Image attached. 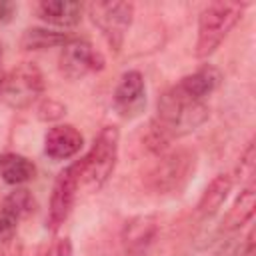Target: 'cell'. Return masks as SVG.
I'll use <instances>...</instances> for the list:
<instances>
[{"instance_id": "obj_20", "label": "cell", "mask_w": 256, "mask_h": 256, "mask_svg": "<svg viewBox=\"0 0 256 256\" xmlns=\"http://www.w3.org/2000/svg\"><path fill=\"white\" fill-rule=\"evenodd\" d=\"M242 254H244V242H242L240 238L232 236V238L224 240V242L214 250L212 256H242Z\"/></svg>"}, {"instance_id": "obj_5", "label": "cell", "mask_w": 256, "mask_h": 256, "mask_svg": "<svg viewBox=\"0 0 256 256\" xmlns=\"http://www.w3.org/2000/svg\"><path fill=\"white\" fill-rule=\"evenodd\" d=\"M196 166V156L190 150H172L160 154V160L148 174V186L156 194H168L180 190L192 176Z\"/></svg>"}, {"instance_id": "obj_7", "label": "cell", "mask_w": 256, "mask_h": 256, "mask_svg": "<svg viewBox=\"0 0 256 256\" xmlns=\"http://www.w3.org/2000/svg\"><path fill=\"white\" fill-rule=\"evenodd\" d=\"M60 72L70 80H80L104 68V56L84 38H70L58 56Z\"/></svg>"}, {"instance_id": "obj_10", "label": "cell", "mask_w": 256, "mask_h": 256, "mask_svg": "<svg viewBox=\"0 0 256 256\" xmlns=\"http://www.w3.org/2000/svg\"><path fill=\"white\" fill-rule=\"evenodd\" d=\"M156 232H158V224L154 216H138L126 222L122 232L124 256H148Z\"/></svg>"}, {"instance_id": "obj_6", "label": "cell", "mask_w": 256, "mask_h": 256, "mask_svg": "<svg viewBox=\"0 0 256 256\" xmlns=\"http://www.w3.org/2000/svg\"><path fill=\"white\" fill-rule=\"evenodd\" d=\"M78 188H80V164L74 162L66 166L54 180L52 194H50V206H48V218H46V226L50 232L56 234L62 228V224L68 220L74 208V202H76Z\"/></svg>"}, {"instance_id": "obj_18", "label": "cell", "mask_w": 256, "mask_h": 256, "mask_svg": "<svg viewBox=\"0 0 256 256\" xmlns=\"http://www.w3.org/2000/svg\"><path fill=\"white\" fill-rule=\"evenodd\" d=\"M254 174H256V150H254V140H250L236 166V180L242 184V188L254 186Z\"/></svg>"}, {"instance_id": "obj_4", "label": "cell", "mask_w": 256, "mask_h": 256, "mask_svg": "<svg viewBox=\"0 0 256 256\" xmlns=\"http://www.w3.org/2000/svg\"><path fill=\"white\" fill-rule=\"evenodd\" d=\"M88 16L92 24L100 30L102 38L110 46V50L120 52L126 32L132 26L134 18V4L122 0H108V2H92L88 4Z\"/></svg>"}, {"instance_id": "obj_19", "label": "cell", "mask_w": 256, "mask_h": 256, "mask_svg": "<svg viewBox=\"0 0 256 256\" xmlns=\"http://www.w3.org/2000/svg\"><path fill=\"white\" fill-rule=\"evenodd\" d=\"M36 114H38V118L44 120V122H54V120H60V118L66 114V106L60 104V102L54 100V98H46V100H42V102L38 104Z\"/></svg>"}, {"instance_id": "obj_24", "label": "cell", "mask_w": 256, "mask_h": 256, "mask_svg": "<svg viewBox=\"0 0 256 256\" xmlns=\"http://www.w3.org/2000/svg\"><path fill=\"white\" fill-rule=\"evenodd\" d=\"M32 256H50V248H48V246H38V248L32 252Z\"/></svg>"}, {"instance_id": "obj_1", "label": "cell", "mask_w": 256, "mask_h": 256, "mask_svg": "<svg viewBox=\"0 0 256 256\" xmlns=\"http://www.w3.org/2000/svg\"><path fill=\"white\" fill-rule=\"evenodd\" d=\"M248 8L246 2H210L198 16V36H196V48L194 54L198 58L212 56L218 46L224 42V38L230 34V30L238 24L244 10Z\"/></svg>"}, {"instance_id": "obj_2", "label": "cell", "mask_w": 256, "mask_h": 256, "mask_svg": "<svg viewBox=\"0 0 256 256\" xmlns=\"http://www.w3.org/2000/svg\"><path fill=\"white\" fill-rule=\"evenodd\" d=\"M118 144L120 132L116 126L110 124L98 132L88 154L82 160H78L80 186H84L88 192H96L108 182L118 162Z\"/></svg>"}, {"instance_id": "obj_16", "label": "cell", "mask_w": 256, "mask_h": 256, "mask_svg": "<svg viewBox=\"0 0 256 256\" xmlns=\"http://www.w3.org/2000/svg\"><path fill=\"white\" fill-rule=\"evenodd\" d=\"M70 40L66 32L48 30V28H28L20 38V46L24 50H46L54 46H64Z\"/></svg>"}, {"instance_id": "obj_8", "label": "cell", "mask_w": 256, "mask_h": 256, "mask_svg": "<svg viewBox=\"0 0 256 256\" xmlns=\"http://www.w3.org/2000/svg\"><path fill=\"white\" fill-rule=\"evenodd\" d=\"M112 106H114L116 114L124 120H134L144 112L146 86H144V76L138 70H128L120 76V80L114 88Z\"/></svg>"}, {"instance_id": "obj_25", "label": "cell", "mask_w": 256, "mask_h": 256, "mask_svg": "<svg viewBox=\"0 0 256 256\" xmlns=\"http://www.w3.org/2000/svg\"><path fill=\"white\" fill-rule=\"evenodd\" d=\"M0 64H2V46H0Z\"/></svg>"}, {"instance_id": "obj_23", "label": "cell", "mask_w": 256, "mask_h": 256, "mask_svg": "<svg viewBox=\"0 0 256 256\" xmlns=\"http://www.w3.org/2000/svg\"><path fill=\"white\" fill-rule=\"evenodd\" d=\"M70 254H72V248H70V240H68V238L60 240V244H58V256H70Z\"/></svg>"}, {"instance_id": "obj_14", "label": "cell", "mask_w": 256, "mask_h": 256, "mask_svg": "<svg viewBox=\"0 0 256 256\" xmlns=\"http://www.w3.org/2000/svg\"><path fill=\"white\" fill-rule=\"evenodd\" d=\"M232 184H234V180H232L230 174L214 176L210 180V184L204 188V192H202V196H200V200L196 204V212L202 218L214 216L220 210V206L226 202V198H228V194L232 190Z\"/></svg>"}, {"instance_id": "obj_3", "label": "cell", "mask_w": 256, "mask_h": 256, "mask_svg": "<svg viewBox=\"0 0 256 256\" xmlns=\"http://www.w3.org/2000/svg\"><path fill=\"white\" fill-rule=\"evenodd\" d=\"M44 92V76L32 62H22L0 80V102L8 108L22 110L36 102Z\"/></svg>"}, {"instance_id": "obj_17", "label": "cell", "mask_w": 256, "mask_h": 256, "mask_svg": "<svg viewBox=\"0 0 256 256\" xmlns=\"http://www.w3.org/2000/svg\"><path fill=\"white\" fill-rule=\"evenodd\" d=\"M2 208H6L10 214H14L18 220H22L36 210V200L28 188H16L4 198Z\"/></svg>"}, {"instance_id": "obj_13", "label": "cell", "mask_w": 256, "mask_h": 256, "mask_svg": "<svg viewBox=\"0 0 256 256\" xmlns=\"http://www.w3.org/2000/svg\"><path fill=\"white\" fill-rule=\"evenodd\" d=\"M254 210H256V188L246 186L240 190L232 208L226 212V216L222 220V232L232 234V232L240 230L244 224H248L252 220Z\"/></svg>"}, {"instance_id": "obj_15", "label": "cell", "mask_w": 256, "mask_h": 256, "mask_svg": "<svg viewBox=\"0 0 256 256\" xmlns=\"http://www.w3.org/2000/svg\"><path fill=\"white\" fill-rule=\"evenodd\" d=\"M36 166L30 158L16 154V152H4L0 154V176L10 186L26 184L34 178Z\"/></svg>"}, {"instance_id": "obj_12", "label": "cell", "mask_w": 256, "mask_h": 256, "mask_svg": "<svg viewBox=\"0 0 256 256\" xmlns=\"http://www.w3.org/2000/svg\"><path fill=\"white\" fill-rule=\"evenodd\" d=\"M38 18L58 28H72L82 18V4L74 0H44L36 4Z\"/></svg>"}, {"instance_id": "obj_21", "label": "cell", "mask_w": 256, "mask_h": 256, "mask_svg": "<svg viewBox=\"0 0 256 256\" xmlns=\"http://www.w3.org/2000/svg\"><path fill=\"white\" fill-rule=\"evenodd\" d=\"M14 12H16V4L14 2H8V0H0V24H6L14 18Z\"/></svg>"}, {"instance_id": "obj_22", "label": "cell", "mask_w": 256, "mask_h": 256, "mask_svg": "<svg viewBox=\"0 0 256 256\" xmlns=\"http://www.w3.org/2000/svg\"><path fill=\"white\" fill-rule=\"evenodd\" d=\"M242 256H256V248H254V230L248 232V238L244 242V254Z\"/></svg>"}, {"instance_id": "obj_11", "label": "cell", "mask_w": 256, "mask_h": 256, "mask_svg": "<svg viewBox=\"0 0 256 256\" xmlns=\"http://www.w3.org/2000/svg\"><path fill=\"white\" fill-rule=\"evenodd\" d=\"M222 84V72L216 66L204 64L202 68H198L196 72L184 76L178 80V84H174L186 98L190 100H202L206 96H210L218 86Z\"/></svg>"}, {"instance_id": "obj_9", "label": "cell", "mask_w": 256, "mask_h": 256, "mask_svg": "<svg viewBox=\"0 0 256 256\" xmlns=\"http://www.w3.org/2000/svg\"><path fill=\"white\" fill-rule=\"evenodd\" d=\"M84 146V136L72 124H56L44 134V152L52 160H68Z\"/></svg>"}]
</instances>
